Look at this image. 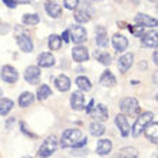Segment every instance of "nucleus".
Returning a JSON list of instances; mask_svg holds the SVG:
<instances>
[{
	"instance_id": "1",
	"label": "nucleus",
	"mask_w": 158,
	"mask_h": 158,
	"mask_svg": "<svg viewBox=\"0 0 158 158\" xmlns=\"http://www.w3.org/2000/svg\"><path fill=\"white\" fill-rule=\"evenodd\" d=\"M86 142L88 138H83L79 129H66L62 135L60 145L63 148H81V147L86 145Z\"/></svg>"
},
{
	"instance_id": "2",
	"label": "nucleus",
	"mask_w": 158,
	"mask_h": 158,
	"mask_svg": "<svg viewBox=\"0 0 158 158\" xmlns=\"http://www.w3.org/2000/svg\"><path fill=\"white\" fill-rule=\"evenodd\" d=\"M152 119H154V114L152 112H144L141 114V115H138L137 121L134 122L132 128H131V131L129 132L132 134L134 137H139L142 132H144V129H145V127L150 122H152Z\"/></svg>"
},
{
	"instance_id": "3",
	"label": "nucleus",
	"mask_w": 158,
	"mask_h": 158,
	"mask_svg": "<svg viewBox=\"0 0 158 158\" xmlns=\"http://www.w3.org/2000/svg\"><path fill=\"white\" fill-rule=\"evenodd\" d=\"M58 148V138L55 135H50L43 141V144L40 145L38 151V158H48L53 154Z\"/></svg>"
},
{
	"instance_id": "4",
	"label": "nucleus",
	"mask_w": 158,
	"mask_h": 158,
	"mask_svg": "<svg viewBox=\"0 0 158 158\" xmlns=\"http://www.w3.org/2000/svg\"><path fill=\"white\" fill-rule=\"evenodd\" d=\"M119 108L121 111L127 115H137L139 112V104H138V101L135 98H124V99L119 102Z\"/></svg>"
},
{
	"instance_id": "5",
	"label": "nucleus",
	"mask_w": 158,
	"mask_h": 158,
	"mask_svg": "<svg viewBox=\"0 0 158 158\" xmlns=\"http://www.w3.org/2000/svg\"><path fill=\"white\" fill-rule=\"evenodd\" d=\"M69 32V36H71V40L73 43H82V42L86 40V30L83 29L81 25H75L72 26Z\"/></svg>"
},
{
	"instance_id": "6",
	"label": "nucleus",
	"mask_w": 158,
	"mask_h": 158,
	"mask_svg": "<svg viewBox=\"0 0 158 158\" xmlns=\"http://www.w3.org/2000/svg\"><path fill=\"white\" fill-rule=\"evenodd\" d=\"M89 115L98 122H102V121L108 119V108L102 104L94 105V109L89 111Z\"/></svg>"
},
{
	"instance_id": "7",
	"label": "nucleus",
	"mask_w": 158,
	"mask_h": 158,
	"mask_svg": "<svg viewBox=\"0 0 158 158\" xmlns=\"http://www.w3.org/2000/svg\"><path fill=\"white\" fill-rule=\"evenodd\" d=\"M0 76H2V79H3L4 82L15 83L17 81V78H19V73H17V71L13 66H10V65H6V66L2 68Z\"/></svg>"
},
{
	"instance_id": "8",
	"label": "nucleus",
	"mask_w": 158,
	"mask_h": 158,
	"mask_svg": "<svg viewBox=\"0 0 158 158\" xmlns=\"http://www.w3.org/2000/svg\"><path fill=\"white\" fill-rule=\"evenodd\" d=\"M25 79H26V82H29L30 85H36V83H39V79H40V71H39V66H27L26 68Z\"/></svg>"
},
{
	"instance_id": "9",
	"label": "nucleus",
	"mask_w": 158,
	"mask_h": 158,
	"mask_svg": "<svg viewBox=\"0 0 158 158\" xmlns=\"http://www.w3.org/2000/svg\"><path fill=\"white\" fill-rule=\"evenodd\" d=\"M115 124H117L118 129H119V132L122 137H128L129 135V131H131V127L128 124V119L125 117L124 114H118L117 118H115Z\"/></svg>"
},
{
	"instance_id": "10",
	"label": "nucleus",
	"mask_w": 158,
	"mask_h": 158,
	"mask_svg": "<svg viewBox=\"0 0 158 158\" xmlns=\"http://www.w3.org/2000/svg\"><path fill=\"white\" fill-rule=\"evenodd\" d=\"M72 58L78 63L86 62L88 59H89V52H88V49L85 46H76V48L72 49Z\"/></svg>"
},
{
	"instance_id": "11",
	"label": "nucleus",
	"mask_w": 158,
	"mask_h": 158,
	"mask_svg": "<svg viewBox=\"0 0 158 158\" xmlns=\"http://www.w3.org/2000/svg\"><path fill=\"white\" fill-rule=\"evenodd\" d=\"M16 42L19 48H20L22 52H26V53H30L33 50V43H32V39L27 36V35H19L16 36Z\"/></svg>"
},
{
	"instance_id": "12",
	"label": "nucleus",
	"mask_w": 158,
	"mask_h": 158,
	"mask_svg": "<svg viewBox=\"0 0 158 158\" xmlns=\"http://www.w3.org/2000/svg\"><path fill=\"white\" fill-rule=\"evenodd\" d=\"M95 42L99 48H105L108 46V33L104 26H98L95 29Z\"/></svg>"
},
{
	"instance_id": "13",
	"label": "nucleus",
	"mask_w": 158,
	"mask_h": 158,
	"mask_svg": "<svg viewBox=\"0 0 158 158\" xmlns=\"http://www.w3.org/2000/svg\"><path fill=\"white\" fill-rule=\"evenodd\" d=\"M71 106L75 111H82L85 108V99H83V94L79 91H75L71 95Z\"/></svg>"
},
{
	"instance_id": "14",
	"label": "nucleus",
	"mask_w": 158,
	"mask_h": 158,
	"mask_svg": "<svg viewBox=\"0 0 158 158\" xmlns=\"http://www.w3.org/2000/svg\"><path fill=\"white\" fill-rule=\"evenodd\" d=\"M132 63H134V55L132 53H125L118 59V69H119L122 73H125L129 68L132 66Z\"/></svg>"
},
{
	"instance_id": "15",
	"label": "nucleus",
	"mask_w": 158,
	"mask_h": 158,
	"mask_svg": "<svg viewBox=\"0 0 158 158\" xmlns=\"http://www.w3.org/2000/svg\"><path fill=\"white\" fill-rule=\"evenodd\" d=\"M112 45L117 52H124L128 48V39L125 38V36H122V35L117 33V35H114V38H112Z\"/></svg>"
},
{
	"instance_id": "16",
	"label": "nucleus",
	"mask_w": 158,
	"mask_h": 158,
	"mask_svg": "<svg viewBox=\"0 0 158 158\" xmlns=\"http://www.w3.org/2000/svg\"><path fill=\"white\" fill-rule=\"evenodd\" d=\"M135 23L139 26H148V27H155L157 26V19H152V17L147 16L144 13H139L135 16Z\"/></svg>"
},
{
	"instance_id": "17",
	"label": "nucleus",
	"mask_w": 158,
	"mask_h": 158,
	"mask_svg": "<svg viewBox=\"0 0 158 158\" xmlns=\"http://www.w3.org/2000/svg\"><path fill=\"white\" fill-rule=\"evenodd\" d=\"M38 65L42 68H50L55 65V58L53 55L49 53V52H43V53L39 55L38 58Z\"/></svg>"
},
{
	"instance_id": "18",
	"label": "nucleus",
	"mask_w": 158,
	"mask_h": 158,
	"mask_svg": "<svg viewBox=\"0 0 158 158\" xmlns=\"http://www.w3.org/2000/svg\"><path fill=\"white\" fill-rule=\"evenodd\" d=\"M112 151V142L109 139H99L96 144V154L99 155H108Z\"/></svg>"
},
{
	"instance_id": "19",
	"label": "nucleus",
	"mask_w": 158,
	"mask_h": 158,
	"mask_svg": "<svg viewBox=\"0 0 158 158\" xmlns=\"http://www.w3.org/2000/svg\"><path fill=\"white\" fill-rule=\"evenodd\" d=\"M55 85L60 92H66L71 88V79L68 78L66 75H59L58 78L55 79Z\"/></svg>"
},
{
	"instance_id": "20",
	"label": "nucleus",
	"mask_w": 158,
	"mask_h": 158,
	"mask_svg": "<svg viewBox=\"0 0 158 158\" xmlns=\"http://www.w3.org/2000/svg\"><path fill=\"white\" fill-rule=\"evenodd\" d=\"M99 82H101V85H102V86H105V88H111V86H114V85L117 83V79H115V76H114L112 72L105 71L104 73L101 75Z\"/></svg>"
},
{
	"instance_id": "21",
	"label": "nucleus",
	"mask_w": 158,
	"mask_h": 158,
	"mask_svg": "<svg viewBox=\"0 0 158 158\" xmlns=\"http://www.w3.org/2000/svg\"><path fill=\"white\" fill-rule=\"evenodd\" d=\"M45 9H46V13H48L50 17H53V19H58V17L62 15V7L56 3H52V2L46 3Z\"/></svg>"
},
{
	"instance_id": "22",
	"label": "nucleus",
	"mask_w": 158,
	"mask_h": 158,
	"mask_svg": "<svg viewBox=\"0 0 158 158\" xmlns=\"http://www.w3.org/2000/svg\"><path fill=\"white\" fill-rule=\"evenodd\" d=\"M158 124L157 122H154V124H148L145 127V129H144V132L147 134V137H148V139H150L151 142H154V144H157V131H158Z\"/></svg>"
},
{
	"instance_id": "23",
	"label": "nucleus",
	"mask_w": 158,
	"mask_h": 158,
	"mask_svg": "<svg viewBox=\"0 0 158 158\" xmlns=\"http://www.w3.org/2000/svg\"><path fill=\"white\" fill-rule=\"evenodd\" d=\"M114 158H138V151L134 147H125Z\"/></svg>"
},
{
	"instance_id": "24",
	"label": "nucleus",
	"mask_w": 158,
	"mask_h": 158,
	"mask_svg": "<svg viewBox=\"0 0 158 158\" xmlns=\"http://www.w3.org/2000/svg\"><path fill=\"white\" fill-rule=\"evenodd\" d=\"M33 101H35V96H33V94H30V92H23V94L19 96V105H20L22 108L30 106V105L33 104Z\"/></svg>"
},
{
	"instance_id": "25",
	"label": "nucleus",
	"mask_w": 158,
	"mask_h": 158,
	"mask_svg": "<svg viewBox=\"0 0 158 158\" xmlns=\"http://www.w3.org/2000/svg\"><path fill=\"white\" fill-rule=\"evenodd\" d=\"M73 17H75L76 23H86V22L91 20V15H89L85 9H78V10L73 13Z\"/></svg>"
},
{
	"instance_id": "26",
	"label": "nucleus",
	"mask_w": 158,
	"mask_h": 158,
	"mask_svg": "<svg viewBox=\"0 0 158 158\" xmlns=\"http://www.w3.org/2000/svg\"><path fill=\"white\" fill-rule=\"evenodd\" d=\"M13 108V101L7 98H0V115H7Z\"/></svg>"
},
{
	"instance_id": "27",
	"label": "nucleus",
	"mask_w": 158,
	"mask_h": 158,
	"mask_svg": "<svg viewBox=\"0 0 158 158\" xmlns=\"http://www.w3.org/2000/svg\"><path fill=\"white\" fill-rule=\"evenodd\" d=\"M39 15H36V13H27V15H25V16L22 17V22H23V25L26 26H35L39 23Z\"/></svg>"
},
{
	"instance_id": "28",
	"label": "nucleus",
	"mask_w": 158,
	"mask_h": 158,
	"mask_svg": "<svg viewBox=\"0 0 158 158\" xmlns=\"http://www.w3.org/2000/svg\"><path fill=\"white\" fill-rule=\"evenodd\" d=\"M142 46L145 48H157V33H148L142 38Z\"/></svg>"
},
{
	"instance_id": "29",
	"label": "nucleus",
	"mask_w": 158,
	"mask_h": 158,
	"mask_svg": "<svg viewBox=\"0 0 158 158\" xmlns=\"http://www.w3.org/2000/svg\"><path fill=\"white\" fill-rule=\"evenodd\" d=\"M89 131H91V134L94 135V137H101V135L105 132V127L101 124V122L95 121V122H92V124H91Z\"/></svg>"
},
{
	"instance_id": "30",
	"label": "nucleus",
	"mask_w": 158,
	"mask_h": 158,
	"mask_svg": "<svg viewBox=\"0 0 158 158\" xmlns=\"http://www.w3.org/2000/svg\"><path fill=\"white\" fill-rule=\"evenodd\" d=\"M76 86L81 89V91H91V81L88 78H85V76H79V78H76Z\"/></svg>"
},
{
	"instance_id": "31",
	"label": "nucleus",
	"mask_w": 158,
	"mask_h": 158,
	"mask_svg": "<svg viewBox=\"0 0 158 158\" xmlns=\"http://www.w3.org/2000/svg\"><path fill=\"white\" fill-rule=\"evenodd\" d=\"M48 43H49V48L52 50H58V49H60V46H62V39L59 38L58 35H50Z\"/></svg>"
},
{
	"instance_id": "32",
	"label": "nucleus",
	"mask_w": 158,
	"mask_h": 158,
	"mask_svg": "<svg viewBox=\"0 0 158 158\" xmlns=\"http://www.w3.org/2000/svg\"><path fill=\"white\" fill-rule=\"evenodd\" d=\"M50 94H52V89H50L48 85H40L38 89V99L39 101H45L46 98H49Z\"/></svg>"
},
{
	"instance_id": "33",
	"label": "nucleus",
	"mask_w": 158,
	"mask_h": 158,
	"mask_svg": "<svg viewBox=\"0 0 158 158\" xmlns=\"http://www.w3.org/2000/svg\"><path fill=\"white\" fill-rule=\"evenodd\" d=\"M95 58L99 60V63H102V65H111V55L106 53V52H95Z\"/></svg>"
},
{
	"instance_id": "34",
	"label": "nucleus",
	"mask_w": 158,
	"mask_h": 158,
	"mask_svg": "<svg viewBox=\"0 0 158 158\" xmlns=\"http://www.w3.org/2000/svg\"><path fill=\"white\" fill-rule=\"evenodd\" d=\"M128 30L134 35V36H137V38H139V36H142V35H144V26H139V25L128 26Z\"/></svg>"
},
{
	"instance_id": "35",
	"label": "nucleus",
	"mask_w": 158,
	"mask_h": 158,
	"mask_svg": "<svg viewBox=\"0 0 158 158\" xmlns=\"http://www.w3.org/2000/svg\"><path fill=\"white\" fill-rule=\"evenodd\" d=\"M63 4H65V7L69 9V10H75L79 6V0H63Z\"/></svg>"
},
{
	"instance_id": "36",
	"label": "nucleus",
	"mask_w": 158,
	"mask_h": 158,
	"mask_svg": "<svg viewBox=\"0 0 158 158\" xmlns=\"http://www.w3.org/2000/svg\"><path fill=\"white\" fill-rule=\"evenodd\" d=\"M3 3L7 6V7H10V9H15L17 6V3L15 2V0H3Z\"/></svg>"
},
{
	"instance_id": "37",
	"label": "nucleus",
	"mask_w": 158,
	"mask_h": 158,
	"mask_svg": "<svg viewBox=\"0 0 158 158\" xmlns=\"http://www.w3.org/2000/svg\"><path fill=\"white\" fill-rule=\"evenodd\" d=\"M62 39H63V42H69V32H68V30H65V32H63Z\"/></svg>"
},
{
	"instance_id": "38",
	"label": "nucleus",
	"mask_w": 158,
	"mask_h": 158,
	"mask_svg": "<svg viewBox=\"0 0 158 158\" xmlns=\"http://www.w3.org/2000/svg\"><path fill=\"white\" fill-rule=\"evenodd\" d=\"M94 104H95V101L94 99H91V102H89V105H88V108H86V112L89 114V111L92 109V106H94Z\"/></svg>"
},
{
	"instance_id": "39",
	"label": "nucleus",
	"mask_w": 158,
	"mask_h": 158,
	"mask_svg": "<svg viewBox=\"0 0 158 158\" xmlns=\"http://www.w3.org/2000/svg\"><path fill=\"white\" fill-rule=\"evenodd\" d=\"M16 3H20V4H29L30 0H15Z\"/></svg>"
},
{
	"instance_id": "40",
	"label": "nucleus",
	"mask_w": 158,
	"mask_h": 158,
	"mask_svg": "<svg viewBox=\"0 0 158 158\" xmlns=\"http://www.w3.org/2000/svg\"><path fill=\"white\" fill-rule=\"evenodd\" d=\"M152 59H154V63H157V50L154 52V56H152Z\"/></svg>"
},
{
	"instance_id": "41",
	"label": "nucleus",
	"mask_w": 158,
	"mask_h": 158,
	"mask_svg": "<svg viewBox=\"0 0 158 158\" xmlns=\"http://www.w3.org/2000/svg\"><path fill=\"white\" fill-rule=\"evenodd\" d=\"M139 68H147V63L141 62V63H139Z\"/></svg>"
},
{
	"instance_id": "42",
	"label": "nucleus",
	"mask_w": 158,
	"mask_h": 158,
	"mask_svg": "<svg viewBox=\"0 0 158 158\" xmlns=\"http://www.w3.org/2000/svg\"><path fill=\"white\" fill-rule=\"evenodd\" d=\"M150 2H152V3H155V2H157V0H150Z\"/></svg>"
},
{
	"instance_id": "43",
	"label": "nucleus",
	"mask_w": 158,
	"mask_h": 158,
	"mask_svg": "<svg viewBox=\"0 0 158 158\" xmlns=\"http://www.w3.org/2000/svg\"><path fill=\"white\" fill-rule=\"evenodd\" d=\"M92 2H101V0H92Z\"/></svg>"
},
{
	"instance_id": "44",
	"label": "nucleus",
	"mask_w": 158,
	"mask_h": 158,
	"mask_svg": "<svg viewBox=\"0 0 158 158\" xmlns=\"http://www.w3.org/2000/svg\"><path fill=\"white\" fill-rule=\"evenodd\" d=\"M134 3H138V0H135V2H134Z\"/></svg>"
},
{
	"instance_id": "45",
	"label": "nucleus",
	"mask_w": 158,
	"mask_h": 158,
	"mask_svg": "<svg viewBox=\"0 0 158 158\" xmlns=\"http://www.w3.org/2000/svg\"><path fill=\"white\" fill-rule=\"evenodd\" d=\"M23 158H32V157H23Z\"/></svg>"
},
{
	"instance_id": "46",
	"label": "nucleus",
	"mask_w": 158,
	"mask_h": 158,
	"mask_svg": "<svg viewBox=\"0 0 158 158\" xmlns=\"http://www.w3.org/2000/svg\"><path fill=\"white\" fill-rule=\"evenodd\" d=\"M0 95H2V89H0Z\"/></svg>"
},
{
	"instance_id": "47",
	"label": "nucleus",
	"mask_w": 158,
	"mask_h": 158,
	"mask_svg": "<svg viewBox=\"0 0 158 158\" xmlns=\"http://www.w3.org/2000/svg\"><path fill=\"white\" fill-rule=\"evenodd\" d=\"M49 2H52V0H49Z\"/></svg>"
}]
</instances>
